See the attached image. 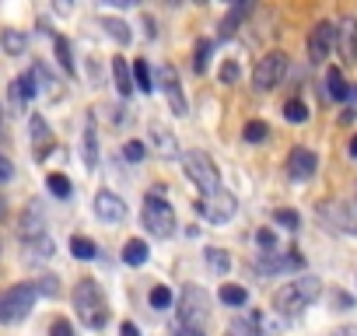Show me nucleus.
<instances>
[{
	"label": "nucleus",
	"mask_w": 357,
	"mask_h": 336,
	"mask_svg": "<svg viewBox=\"0 0 357 336\" xmlns=\"http://www.w3.org/2000/svg\"><path fill=\"white\" fill-rule=\"evenodd\" d=\"M256 242H260V249H263V252H273V249H277V239H273V232H270V228H263V232L256 235Z\"/></svg>",
	"instance_id": "obj_41"
},
{
	"label": "nucleus",
	"mask_w": 357,
	"mask_h": 336,
	"mask_svg": "<svg viewBox=\"0 0 357 336\" xmlns=\"http://www.w3.org/2000/svg\"><path fill=\"white\" fill-rule=\"evenodd\" d=\"M211 56H214V39H200V46H196V60H193V71L196 74H203L211 67Z\"/></svg>",
	"instance_id": "obj_27"
},
{
	"label": "nucleus",
	"mask_w": 357,
	"mask_h": 336,
	"mask_svg": "<svg viewBox=\"0 0 357 336\" xmlns=\"http://www.w3.org/2000/svg\"><path fill=\"white\" fill-rule=\"evenodd\" d=\"M123 263L126 266H144L147 263V242L144 239H130L123 245Z\"/></svg>",
	"instance_id": "obj_24"
},
{
	"label": "nucleus",
	"mask_w": 357,
	"mask_h": 336,
	"mask_svg": "<svg viewBox=\"0 0 357 336\" xmlns=\"http://www.w3.org/2000/svg\"><path fill=\"white\" fill-rule=\"evenodd\" d=\"M270 137V127L263 123V120H252V123H245V130H242V140L245 144H263Z\"/></svg>",
	"instance_id": "obj_28"
},
{
	"label": "nucleus",
	"mask_w": 357,
	"mask_h": 336,
	"mask_svg": "<svg viewBox=\"0 0 357 336\" xmlns=\"http://www.w3.org/2000/svg\"><path fill=\"white\" fill-rule=\"evenodd\" d=\"M207 266H211L214 273H228L231 259H228V252H224V249H207Z\"/></svg>",
	"instance_id": "obj_37"
},
{
	"label": "nucleus",
	"mask_w": 357,
	"mask_h": 336,
	"mask_svg": "<svg viewBox=\"0 0 357 336\" xmlns=\"http://www.w3.org/2000/svg\"><path fill=\"white\" fill-rule=\"evenodd\" d=\"M28 130H32V147H35V158H39V161H46V154L53 151V130H49V123H46L42 116H32Z\"/></svg>",
	"instance_id": "obj_14"
},
{
	"label": "nucleus",
	"mask_w": 357,
	"mask_h": 336,
	"mask_svg": "<svg viewBox=\"0 0 357 336\" xmlns=\"http://www.w3.org/2000/svg\"><path fill=\"white\" fill-rule=\"evenodd\" d=\"M284 74H287V53L273 49V53H267L263 60L256 64V74H252V84H256V91H273V88H280Z\"/></svg>",
	"instance_id": "obj_7"
},
{
	"label": "nucleus",
	"mask_w": 357,
	"mask_h": 336,
	"mask_svg": "<svg viewBox=\"0 0 357 336\" xmlns=\"http://www.w3.org/2000/svg\"><path fill=\"white\" fill-rule=\"evenodd\" d=\"M123 154H126V161H144V144H140V140H130Z\"/></svg>",
	"instance_id": "obj_44"
},
{
	"label": "nucleus",
	"mask_w": 357,
	"mask_h": 336,
	"mask_svg": "<svg viewBox=\"0 0 357 336\" xmlns=\"http://www.w3.org/2000/svg\"><path fill=\"white\" fill-rule=\"evenodd\" d=\"M316 168H319L316 151H309V147H291V154H287V179H291V183H309V179L316 176Z\"/></svg>",
	"instance_id": "obj_10"
},
{
	"label": "nucleus",
	"mask_w": 357,
	"mask_h": 336,
	"mask_svg": "<svg viewBox=\"0 0 357 336\" xmlns=\"http://www.w3.org/2000/svg\"><path fill=\"white\" fill-rule=\"evenodd\" d=\"M221 81H224V84H235V81H238V64H235V60H228V64L221 67Z\"/></svg>",
	"instance_id": "obj_43"
},
{
	"label": "nucleus",
	"mask_w": 357,
	"mask_h": 336,
	"mask_svg": "<svg viewBox=\"0 0 357 336\" xmlns=\"http://www.w3.org/2000/svg\"><path fill=\"white\" fill-rule=\"evenodd\" d=\"M106 32H109L119 46L130 42V28H126V21H119V18H106Z\"/></svg>",
	"instance_id": "obj_36"
},
{
	"label": "nucleus",
	"mask_w": 357,
	"mask_h": 336,
	"mask_svg": "<svg viewBox=\"0 0 357 336\" xmlns=\"http://www.w3.org/2000/svg\"><path fill=\"white\" fill-rule=\"evenodd\" d=\"M46 186H49V193H53V196H60V200H67V196L74 193L70 179H67V176H60V172H53V176H49V179H46Z\"/></svg>",
	"instance_id": "obj_32"
},
{
	"label": "nucleus",
	"mask_w": 357,
	"mask_h": 336,
	"mask_svg": "<svg viewBox=\"0 0 357 336\" xmlns=\"http://www.w3.org/2000/svg\"><path fill=\"white\" fill-rule=\"evenodd\" d=\"M273 221H277V224H284L287 232H298V228H301V217H298V210H291V207L273 210Z\"/></svg>",
	"instance_id": "obj_35"
},
{
	"label": "nucleus",
	"mask_w": 357,
	"mask_h": 336,
	"mask_svg": "<svg viewBox=\"0 0 357 336\" xmlns=\"http://www.w3.org/2000/svg\"><path fill=\"white\" fill-rule=\"evenodd\" d=\"M21 239L25 242H35V239H42L46 235V217H42V207L39 203H32L28 210H25V217H21Z\"/></svg>",
	"instance_id": "obj_17"
},
{
	"label": "nucleus",
	"mask_w": 357,
	"mask_h": 336,
	"mask_svg": "<svg viewBox=\"0 0 357 336\" xmlns=\"http://www.w3.org/2000/svg\"><path fill=\"white\" fill-rule=\"evenodd\" d=\"M0 46L8 49V56H21V53L28 49V39H25V32H18V28H8L4 35H0Z\"/></svg>",
	"instance_id": "obj_25"
},
{
	"label": "nucleus",
	"mask_w": 357,
	"mask_h": 336,
	"mask_svg": "<svg viewBox=\"0 0 357 336\" xmlns=\"http://www.w3.org/2000/svg\"><path fill=\"white\" fill-rule=\"evenodd\" d=\"M329 336H357V326H340V329H333Z\"/></svg>",
	"instance_id": "obj_46"
},
{
	"label": "nucleus",
	"mask_w": 357,
	"mask_h": 336,
	"mask_svg": "<svg viewBox=\"0 0 357 336\" xmlns=\"http://www.w3.org/2000/svg\"><path fill=\"white\" fill-rule=\"evenodd\" d=\"M28 252L35 256V259H49V256H53V239H35V242H28Z\"/></svg>",
	"instance_id": "obj_38"
},
{
	"label": "nucleus",
	"mask_w": 357,
	"mask_h": 336,
	"mask_svg": "<svg viewBox=\"0 0 357 336\" xmlns=\"http://www.w3.org/2000/svg\"><path fill=\"white\" fill-rule=\"evenodd\" d=\"M49 336H74V326H70L67 319H57L53 329H49Z\"/></svg>",
	"instance_id": "obj_45"
},
{
	"label": "nucleus",
	"mask_w": 357,
	"mask_h": 336,
	"mask_svg": "<svg viewBox=\"0 0 357 336\" xmlns=\"http://www.w3.org/2000/svg\"><path fill=\"white\" fill-rule=\"evenodd\" d=\"M70 252H74V259H84V263H88V259H95V252H98V249H95V242H91V239L74 235V239H70Z\"/></svg>",
	"instance_id": "obj_30"
},
{
	"label": "nucleus",
	"mask_w": 357,
	"mask_h": 336,
	"mask_svg": "<svg viewBox=\"0 0 357 336\" xmlns=\"http://www.w3.org/2000/svg\"><path fill=\"white\" fill-rule=\"evenodd\" d=\"M336 46V25L333 21H319L312 32H309V60L312 64H326L329 53Z\"/></svg>",
	"instance_id": "obj_9"
},
{
	"label": "nucleus",
	"mask_w": 357,
	"mask_h": 336,
	"mask_svg": "<svg viewBox=\"0 0 357 336\" xmlns=\"http://www.w3.org/2000/svg\"><path fill=\"white\" fill-rule=\"evenodd\" d=\"M182 172L189 183H196L203 189V196H211L221 189V176H218V165L211 161L207 151H186L182 154Z\"/></svg>",
	"instance_id": "obj_4"
},
{
	"label": "nucleus",
	"mask_w": 357,
	"mask_h": 336,
	"mask_svg": "<svg viewBox=\"0 0 357 336\" xmlns=\"http://www.w3.org/2000/svg\"><path fill=\"white\" fill-rule=\"evenodd\" d=\"M350 154H354V158H357V137H354V140H350Z\"/></svg>",
	"instance_id": "obj_50"
},
{
	"label": "nucleus",
	"mask_w": 357,
	"mask_h": 336,
	"mask_svg": "<svg viewBox=\"0 0 357 336\" xmlns=\"http://www.w3.org/2000/svg\"><path fill=\"white\" fill-rule=\"evenodd\" d=\"M113 77H116L119 95H133V74H130V64L123 56H113Z\"/></svg>",
	"instance_id": "obj_22"
},
{
	"label": "nucleus",
	"mask_w": 357,
	"mask_h": 336,
	"mask_svg": "<svg viewBox=\"0 0 357 336\" xmlns=\"http://www.w3.org/2000/svg\"><path fill=\"white\" fill-rule=\"evenodd\" d=\"M221 301L231 305V308H245V305H249V291L238 288V284H224V288H221Z\"/></svg>",
	"instance_id": "obj_26"
},
{
	"label": "nucleus",
	"mask_w": 357,
	"mask_h": 336,
	"mask_svg": "<svg viewBox=\"0 0 357 336\" xmlns=\"http://www.w3.org/2000/svg\"><path fill=\"white\" fill-rule=\"evenodd\" d=\"M319 217L329 221L333 228H340V232H357V224H354V221L347 217V210L336 207V203H319Z\"/></svg>",
	"instance_id": "obj_19"
},
{
	"label": "nucleus",
	"mask_w": 357,
	"mask_h": 336,
	"mask_svg": "<svg viewBox=\"0 0 357 336\" xmlns=\"http://www.w3.org/2000/svg\"><path fill=\"white\" fill-rule=\"evenodd\" d=\"M211 315V298L203 288H186L182 298H179V322L182 329H200Z\"/></svg>",
	"instance_id": "obj_6"
},
{
	"label": "nucleus",
	"mask_w": 357,
	"mask_h": 336,
	"mask_svg": "<svg viewBox=\"0 0 357 336\" xmlns=\"http://www.w3.org/2000/svg\"><path fill=\"white\" fill-rule=\"evenodd\" d=\"M35 291H39V295H46V298H57V295H60V284H57V277H39Z\"/></svg>",
	"instance_id": "obj_39"
},
{
	"label": "nucleus",
	"mask_w": 357,
	"mask_h": 336,
	"mask_svg": "<svg viewBox=\"0 0 357 336\" xmlns=\"http://www.w3.org/2000/svg\"><path fill=\"white\" fill-rule=\"evenodd\" d=\"M319 295H322L319 277L291 280V284H284V288L273 291V312H280V315H294V312H301L305 305H312Z\"/></svg>",
	"instance_id": "obj_2"
},
{
	"label": "nucleus",
	"mask_w": 357,
	"mask_h": 336,
	"mask_svg": "<svg viewBox=\"0 0 357 336\" xmlns=\"http://www.w3.org/2000/svg\"><path fill=\"white\" fill-rule=\"evenodd\" d=\"M263 329H267L263 312H249L245 319H235L228 326V336H263Z\"/></svg>",
	"instance_id": "obj_18"
},
{
	"label": "nucleus",
	"mask_w": 357,
	"mask_h": 336,
	"mask_svg": "<svg viewBox=\"0 0 357 336\" xmlns=\"http://www.w3.org/2000/svg\"><path fill=\"white\" fill-rule=\"evenodd\" d=\"M81 147H84V165H88V168H98V133H95V116L84 120V140H81Z\"/></svg>",
	"instance_id": "obj_20"
},
{
	"label": "nucleus",
	"mask_w": 357,
	"mask_h": 336,
	"mask_svg": "<svg viewBox=\"0 0 357 336\" xmlns=\"http://www.w3.org/2000/svg\"><path fill=\"white\" fill-rule=\"evenodd\" d=\"M151 308H155V312H165V308H172V291H168L165 284L151 288Z\"/></svg>",
	"instance_id": "obj_34"
},
{
	"label": "nucleus",
	"mask_w": 357,
	"mask_h": 336,
	"mask_svg": "<svg viewBox=\"0 0 357 336\" xmlns=\"http://www.w3.org/2000/svg\"><path fill=\"white\" fill-rule=\"evenodd\" d=\"M144 224H147V232L155 239H172L175 235V210L165 200L162 186L147 189V196H144Z\"/></svg>",
	"instance_id": "obj_3"
},
{
	"label": "nucleus",
	"mask_w": 357,
	"mask_h": 336,
	"mask_svg": "<svg viewBox=\"0 0 357 336\" xmlns=\"http://www.w3.org/2000/svg\"><path fill=\"white\" fill-rule=\"evenodd\" d=\"M179 336H203V329H179Z\"/></svg>",
	"instance_id": "obj_49"
},
{
	"label": "nucleus",
	"mask_w": 357,
	"mask_h": 336,
	"mask_svg": "<svg viewBox=\"0 0 357 336\" xmlns=\"http://www.w3.org/2000/svg\"><path fill=\"white\" fill-rule=\"evenodd\" d=\"M329 305H333L336 312H347V308H354V298H350L347 291H329Z\"/></svg>",
	"instance_id": "obj_40"
},
{
	"label": "nucleus",
	"mask_w": 357,
	"mask_h": 336,
	"mask_svg": "<svg viewBox=\"0 0 357 336\" xmlns=\"http://www.w3.org/2000/svg\"><path fill=\"white\" fill-rule=\"evenodd\" d=\"M35 284H15L8 288L4 295H0V322H21L28 319V312L35 308Z\"/></svg>",
	"instance_id": "obj_5"
},
{
	"label": "nucleus",
	"mask_w": 357,
	"mask_h": 336,
	"mask_svg": "<svg viewBox=\"0 0 357 336\" xmlns=\"http://www.w3.org/2000/svg\"><path fill=\"white\" fill-rule=\"evenodd\" d=\"M336 49H340V60L343 64H357V18L347 15L336 25Z\"/></svg>",
	"instance_id": "obj_12"
},
{
	"label": "nucleus",
	"mask_w": 357,
	"mask_h": 336,
	"mask_svg": "<svg viewBox=\"0 0 357 336\" xmlns=\"http://www.w3.org/2000/svg\"><path fill=\"white\" fill-rule=\"evenodd\" d=\"M95 214L106 221V224H123V221H126V203H123L116 193L102 189V193L95 196Z\"/></svg>",
	"instance_id": "obj_13"
},
{
	"label": "nucleus",
	"mask_w": 357,
	"mask_h": 336,
	"mask_svg": "<svg viewBox=\"0 0 357 336\" xmlns=\"http://www.w3.org/2000/svg\"><path fill=\"white\" fill-rule=\"evenodd\" d=\"M158 81H162V88L168 95V105H172L175 116H189V105H186V95H182V84H179V71L172 64H162Z\"/></svg>",
	"instance_id": "obj_11"
},
{
	"label": "nucleus",
	"mask_w": 357,
	"mask_h": 336,
	"mask_svg": "<svg viewBox=\"0 0 357 336\" xmlns=\"http://www.w3.org/2000/svg\"><path fill=\"white\" fill-rule=\"evenodd\" d=\"M326 95L333 98V102H343L347 95H350V88H347V81H343V74L336 71V67H329V74H326Z\"/></svg>",
	"instance_id": "obj_23"
},
{
	"label": "nucleus",
	"mask_w": 357,
	"mask_h": 336,
	"mask_svg": "<svg viewBox=\"0 0 357 336\" xmlns=\"http://www.w3.org/2000/svg\"><path fill=\"white\" fill-rule=\"evenodd\" d=\"M8 217V196H0V221Z\"/></svg>",
	"instance_id": "obj_48"
},
{
	"label": "nucleus",
	"mask_w": 357,
	"mask_h": 336,
	"mask_svg": "<svg viewBox=\"0 0 357 336\" xmlns=\"http://www.w3.org/2000/svg\"><path fill=\"white\" fill-rule=\"evenodd\" d=\"M133 77H137V91H144V95L155 91V81H151V71L144 60H133Z\"/></svg>",
	"instance_id": "obj_33"
},
{
	"label": "nucleus",
	"mask_w": 357,
	"mask_h": 336,
	"mask_svg": "<svg viewBox=\"0 0 357 336\" xmlns=\"http://www.w3.org/2000/svg\"><path fill=\"white\" fill-rule=\"evenodd\" d=\"M151 140H155V147H158V154H162V158H175V154H179V147H175V137H172L165 127H158V123L151 127Z\"/></svg>",
	"instance_id": "obj_21"
},
{
	"label": "nucleus",
	"mask_w": 357,
	"mask_h": 336,
	"mask_svg": "<svg viewBox=\"0 0 357 336\" xmlns=\"http://www.w3.org/2000/svg\"><path fill=\"white\" fill-rule=\"evenodd\" d=\"M252 11V4L249 0H238V4H231V11L224 15V21L218 25V42H224V39H231L235 32H238V25L245 21V15Z\"/></svg>",
	"instance_id": "obj_16"
},
{
	"label": "nucleus",
	"mask_w": 357,
	"mask_h": 336,
	"mask_svg": "<svg viewBox=\"0 0 357 336\" xmlns=\"http://www.w3.org/2000/svg\"><path fill=\"white\" fill-rule=\"evenodd\" d=\"M74 308H77V319L88 326V329H106L109 322V305H106V295L95 280H77L74 288Z\"/></svg>",
	"instance_id": "obj_1"
},
{
	"label": "nucleus",
	"mask_w": 357,
	"mask_h": 336,
	"mask_svg": "<svg viewBox=\"0 0 357 336\" xmlns=\"http://www.w3.org/2000/svg\"><path fill=\"white\" fill-rule=\"evenodd\" d=\"M35 91H39V84H35V77L32 74H21V77H15L11 81V88H8V95H11V105L21 112L32 98H35Z\"/></svg>",
	"instance_id": "obj_15"
},
{
	"label": "nucleus",
	"mask_w": 357,
	"mask_h": 336,
	"mask_svg": "<svg viewBox=\"0 0 357 336\" xmlns=\"http://www.w3.org/2000/svg\"><path fill=\"white\" fill-rule=\"evenodd\" d=\"M57 60H60V67L74 77L77 74V64H74V53H70V42L64 39V35H57Z\"/></svg>",
	"instance_id": "obj_29"
},
{
	"label": "nucleus",
	"mask_w": 357,
	"mask_h": 336,
	"mask_svg": "<svg viewBox=\"0 0 357 336\" xmlns=\"http://www.w3.org/2000/svg\"><path fill=\"white\" fill-rule=\"evenodd\" d=\"M15 179V165H11V158H4V154H0V186H4V183H11Z\"/></svg>",
	"instance_id": "obj_42"
},
{
	"label": "nucleus",
	"mask_w": 357,
	"mask_h": 336,
	"mask_svg": "<svg viewBox=\"0 0 357 336\" xmlns=\"http://www.w3.org/2000/svg\"><path fill=\"white\" fill-rule=\"evenodd\" d=\"M200 214L207 217L211 224H228V221L238 214V196L228 193V189H218V193H211V196L200 200Z\"/></svg>",
	"instance_id": "obj_8"
},
{
	"label": "nucleus",
	"mask_w": 357,
	"mask_h": 336,
	"mask_svg": "<svg viewBox=\"0 0 357 336\" xmlns=\"http://www.w3.org/2000/svg\"><path fill=\"white\" fill-rule=\"evenodd\" d=\"M119 336H140V329H137L133 322H123V329H119Z\"/></svg>",
	"instance_id": "obj_47"
},
{
	"label": "nucleus",
	"mask_w": 357,
	"mask_h": 336,
	"mask_svg": "<svg viewBox=\"0 0 357 336\" xmlns=\"http://www.w3.org/2000/svg\"><path fill=\"white\" fill-rule=\"evenodd\" d=\"M284 120H287V123H305V120H309V105H305L301 98H291V102L284 105Z\"/></svg>",
	"instance_id": "obj_31"
}]
</instances>
